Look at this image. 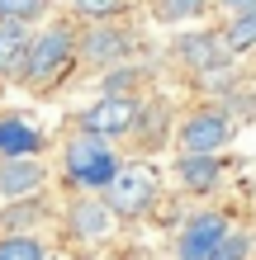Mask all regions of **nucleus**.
I'll return each mask as SVG.
<instances>
[{"label":"nucleus","mask_w":256,"mask_h":260,"mask_svg":"<svg viewBox=\"0 0 256 260\" xmlns=\"http://www.w3.org/2000/svg\"><path fill=\"white\" fill-rule=\"evenodd\" d=\"M176 171H180V180H185L194 194H209L218 185V156H180Z\"/></svg>","instance_id":"obj_13"},{"label":"nucleus","mask_w":256,"mask_h":260,"mask_svg":"<svg viewBox=\"0 0 256 260\" xmlns=\"http://www.w3.org/2000/svg\"><path fill=\"white\" fill-rule=\"evenodd\" d=\"M138 100H128V95H100L90 109L81 114V133H90V137H124V133H133L138 128Z\"/></svg>","instance_id":"obj_5"},{"label":"nucleus","mask_w":256,"mask_h":260,"mask_svg":"<svg viewBox=\"0 0 256 260\" xmlns=\"http://www.w3.org/2000/svg\"><path fill=\"white\" fill-rule=\"evenodd\" d=\"M0 260H48V251L34 237H0Z\"/></svg>","instance_id":"obj_15"},{"label":"nucleus","mask_w":256,"mask_h":260,"mask_svg":"<svg viewBox=\"0 0 256 260\" xmlns=\"http://www.w3.org/2000/svg\"><path fill=\"white\" fill-rule=\"evenodd\" d=\"M76 52L86 57L90 67H119V62L133 52V38H128L114 19H100V24H90L86 34L76 38Z\"/></svg>","instance_id":"obj_6"},{"label":"nucleus","mask_w":256,"mask_h":260,"mask_svg":"<svg viewBox=\"0 0 256 260\" xmlns=\"http://www.w3.org/2000/svg\"><path fill=\"white\" fill-rule=\"evenodd\" d=\"M43 180H48L43 161H34V156H0V199H29V194L43 189Z\"/></svg>","instance_id":"obj_8"},{"label":"nucleus","mask_w":256,"mask_h":260,"mask_svg":"<svg viewBox=\"0 0 256 260\" xmlns=\"http://www.w3.org/2000/svg\"><path fill=\"white\" fill-rule=\"evenodd\" d=\"M71 237H81V241H104L109 237V227H114V213L100 204V199H76V208H71Z\"/></svg>","instance_id":"obj_10"},{"label":"nucleus","mask_w":256,"mask_h":260,"mask_svg":"<svg viewBox=\"0 0 256 260\" xmlns=\"http://www.w3.org/2000/svg\"><path fill=\"white\" fill-rule=\"evenodd\" d=\"M251 251V241L242 237V232H233V227H228V232H223L218 241H214V251H209V260H242Z\"/></svg>","instance_id":"obj_19"},{"label":"nucleus","mask_w":256,"mask_h":260,"mask_svg":"<svg viewBox=\"0 0 256 260\" xmlns=\"http://www.w3.org/2000/svg\"><path fill=\"white\" fill-rule=\"evenodd\" d=\"M43 151V133H34L24 118H0V156H34Z\"/></svg>","instance_id":"obj_12"},{"label":"nucleus","mask_w":256,"mask_h":260,"mask_svg":"<svg viewBox=\"0 0 256 260\" xmlns=\"http://www.w3.org/2000/svg\"><path fill=\"white\" fill-rule=\"evenodd\" d=\"M223 48H228V52H247V48H256V10L233 14L228 34H223Z\"/></svg>","instance_id":"obj_14"},{"label":"nucleus","mask_w":256,"mask_h":260,"mask_svg":"<svg viewBox=\"0 0 256 260\" xmlns=\"http://www.w3.org/2000/svg\"><path fill=\"white\" fill-rule=\"evenodd\" d=\"M223 232H228L223 213H194L185 222V232H180V241H176V260H209V251H214V241Z\"/></svg>","instance_id":"obj_7"},{"label":"nucleus","mask_w":256,"mask_h":260,"mask_svg":"<svg viewBox=\"0 0 256 260\" xmlns=\"http://www.w3.org/2000/svg\"><path fill=\"white\" fill-rule=\"evenodd\" d=\"M62 166H67V175L76 180V185H86V189H104V185H109V175L119 171V156H114V147L104 142V137L76 133V137L67 142Z\"/></svg>","instance_id":"obj_3"},{"label":"nucleus","mask_w":256,"mask_h":260,"mask_svg":"<svg viewBox=\"0 0 256 260\" xmlns=\"http://www.w3.org/2000/svg\"><path fill=\"white\" fill-rule=\"evenodd\" d=\"M48 14V0H0V19H14V24H34Z\"/></svg>","instance_id":"obj_16"},{"label":"nucleus","mask_w":256,"mask_h":260,"mask_svg":"<svg viewBox=\"0 0 256 260\" xmlns=\"http://www.w3.org/2000/svg\"><path fill=\"white\" fill-rule=\"evenodd\" d=\"M223 10L228 14H247V10H256V0H223Z\"/></svg>","instance_id":"obj_21"},{"label":"nucleus","mask_w":256,"mask_h":260,"mask_svg":"<svg viewBox=\"0 0 256 260\" xmlns=\"http://www.w3.org/2000/svg\"><path fill=\"white\" fill-rule=\"evenodd\" d=\"M200 10H209V0H157V19L161 24H180V19H190Z\"/></svg>","instance_id":"obj_18"},{"label":"nucleus","mask_w":256,"mask_h":260,"mask_svg":"<svg viewBox=\"0 0 256 260\" xmlns=\"http://www.w3.org/2000/svg\"><path fill=\"white\" fill-rule=\"evenodd\" d=\"M133 81H138V71H133V67H109L100 85H104V95H128Z\"/></svg>","instance_id":"obj_20"},{"label":"nucleus","mask_w":256,"mask_h":260,"mask_svg":"<svg viewBox=\"0 0 256 260\" xmlns=\"http://www.w3.org/2000/svg\"><path fill=\"white\" fill-rule=\"evenodd\" d=\"M176 57L194 71H214V67H223L228 48H223L218 34H185V38H176Z\"/></svg>","instance_id":"obj_9"},{"label":"nucleus","mask_w":256,"mask_h":260,"mask_svg":"<svg viewBox=\"0 0 256 260\" xmlns=\"http://www.w3.org/2000/svg\"><path fill=\"white\" fill-rule=\"evenodd\" d=\"M157 189H161L157 171L143 166V161H133V166H119L109 175V185L100 189V204L109 208L114 218H143V213L157 204Z\"/></svg>","instance_id":"obj_2"},{"label":"nucleus","mask_w":256,"mask_h":260,"mask_svg":"<svg viewBox=\"0 0 256 260\" xmlns=\"http://www.w3.org/2000/svg\"><path fill=\"white\" fill-rule=\"evenodd\" d=\"M228 137H233L228 109H194L185 123H180L176 142H180L185 156H214L218 147H228Z\"/></svg>","instance_id":"obj_4"},{"label":"nucleus","mask_w":256,"mask_h":260,"mask_svg":"<svg viewBox=\"0 0 256 260\" xmlns=\"http://www.w3.org/2000/svg\"><path fill=\"white\" fill-rule=\"evenodd\" d=\"M76 62V34L71 24H48L43 34H29V52L19 67V81L29 90H48L52 81H62L67 67Z\"/></svg>","instance_id":"obj_1"},{"label":"nucleus","mask_w":256,"mask_h":260,"mask_svg":"<svg viewBox=\"0 0 256 260\" xmlns=\"http://www.w3.org/2000/svg\"><path fill=\"white\" fill-rule=\"evenodd\" d=\"M24 52H29V24L0 19V76H14V81H19Z\"/></svg>","instance_id":"obj_11"},{"label":"nucleus","mask_w":256,"mask_h":260,"mask_svg":"<svg viewBox=\"0 0 256 260\" xmlns=\"http://www.w3.org/2000/svg\"><path fill=\"white\" fill-rule=\"evenodd\" d=\"M71 10H76L81 19L100 24V19H114V14H124V10H128V0H71Z\"/></svg>","instance_id":"obj_17"}]
</instances>
